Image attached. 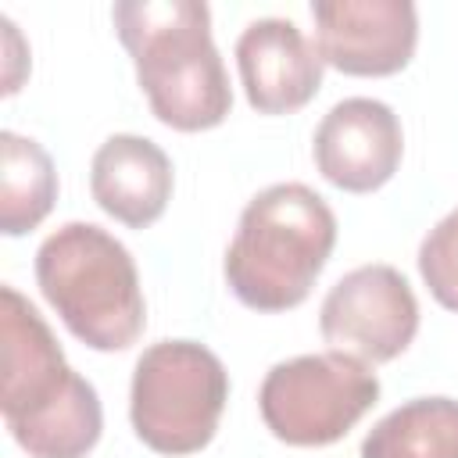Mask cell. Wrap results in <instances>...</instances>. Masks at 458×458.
<instances>
[{
	"instance_id": "6da1fadb",
	"label": "cell",
	"mask_w": 458,
	"mask_h": 458,
	"mask_svg": "<svg viewBox=\"0 0 458 458\" xmlns=\"http://www.w3.org/2000/svg\"><path fill=\"white\" fill-rule=\"evenodd\" d=\"M0 411L29 458H86L104 429L93 383L14 286H0Z\"/></svg>"
},
{
	"instance_id": "7a4b0ae2",
	"label": "cell",
	"mask_w": 458,
	"mask_h": 458,
	"mask_svg": "<svg viewBox=\"0 0 458 458\" xmlns=\"http://www.w3.org/2000/svg\"><path fill=\"white\" fill-rule=\"evenodd\" d=\"M111 18L157 122L179 132H200L225 122L233 89L211 39L208 4L122 0L111 7Z\"/></svg>"
},
{
	"instance_id": "3957f363",
	"label": "cell",
	"mask_w": 458,
	"mask_h": 458,
	"mask_svg": "<svg viewBox=\"0 0 458 458\" xmlns=\"http://www.w3.org/2000/svg\"><path fill=\"white\" fill-rule=\"evenodd\" d=\"M336 247V215L304 182H276L254 193L225 250V283L254 311L304 304Z\"/></svg>"
},
{
	"instance_id": "277c9868",
	"label": "cell",
	"mask_w": 458,
	"mask_h": 458,
	"mask_svg": "<svg viewBox=\"0 0 458 458\" xmlns=\"http://www.w3.org/2000/svg\"><path fill=\"white\" fill-rule=\"evenodd\" d=\"M36 283L72 336L93 351H125L147 326L132 254L93 222H64L39 243Z\"/></svg>"
},
{
	"instance_id": "5b68a950",
	"label": "cell",
	"mask_w": 458,
	"mask_h": 458,
	"mask_svg": "<svg viewBox=\"0 0 458 458\" xmlns=\"http://www.w3.org/2000/svg\"><path fill=\"white\" fill-rule=\"evenodd\" d=\"M229 401L222 358L197 340H157L132 369L129 419L157 454H193L211 444Z\"/></svg>"
},
{
	"instance_id": "8992f818",
	"label": "cell",
	"mask_w": 458,
	"mask_h": 458,
	"mask_svg": "<svg viewBox=\"0 0 458 458\" xmlns=\"http://www.w3.org/2000/svg\"><path fill=\"white\" fill-rule=\"evenodd\" d=\"M379 401L372 365L326 351L279 361L265 372L258 408L268 433L290 447H326L354 429Z\"/></svg>"
},
{
	"instance_id": "52a82bcc",
	"label": "cell",
	"mask_w": 458,
	"mask_h": 458,
	"mask_svg": "<svg viewBox=\"0 0 458 458\" xmlns=\"http://www.w3.org/2000/svg\"><path fill=\"white\" fill-rule=\"evenodd\" d=\"M322 340L365 365L394 361L419 333V301L394 265H361L340 276L318 308Z\"/></svg>"
},
{
	"instance_id": "ba28073f",
	"label": "cell",
	"mask_w": 458,
	"mask_h": 458,
	"mask_svg": "<svg viewBox=\"0 0 458 458\" xmlns=\"http://www.w3.org/2000/svg\"><path fill=\"white\" fill-rule=\"evenodd\" d=\"M315 47L344 75H394L419 43L411 0H315Z\"/></svg>"
},
{
	"instance_id": "9c48e42d",
	"label": "cell",
	"mask_w": 458,
	"mask_h": 458,
	"mask_svg": "<svg viewBox=\"0 0 458 458\" xmlns=\"http://www.w3.org/2000/svg\"><path fill=\"white\" fill-rule=\"evenodd\" d=\"M404 154L401 118L372 97L333 104L315 129V165L326 182L347 193H372L394 179Z\"/></svg>"
},
{
	"instance_id": "30bf717a",
	"label": "cell",
	"mask_w": 458,
	"mask_h": 458,
	"mask_svg": "<svg viewBox=\"0 0 458 458\" xmlns=\"http://www.w3.org/2000/svg\"><path fill=\"white\" fill-rule=\"evenodd\" d=\"M247 104L261 114L301 111L322 89V54L290 18H258L236 39Z\"/></svg>"
},
{
	"instance_id": "8fae6325",
	"label": "cell",
	"mask_w": 458,
	"mask_h": 458,
	"mask_svg": "<svg viewBox=\"0 0 458 458\" xmlns=\"http://www.w3.org/2000/svg\"><path fill=\"white\" fill-rule=\"evenodd\" d=\"M89 190L97 208L114 222L143 229L157 222L172 200V161L154 140L114 132L93 154Z\"/></svg>"
},
{
	"instance_id": "7c38bea8",
	"label": "cell",
	"mask_w": 458,
	"mask_h": 458,
	"mask_svg": "<svg viewBox=\"0 0 458 458\" xmlns=\"http://www.w3.org/2000/svg\"><path fill=\"white\" fill-rule=\"evenodd\" d=\"M361 458H458V401H404L365 433Z\"/></svg>"
},
{
	"instance_id": "4fadbf2b",
	"label": "cell",
	"mask_w": 458,
	"mask_h": 458,
	"mask_svg": "<svg viewBox=\"0 0 458 458\" xmlns=\"http://www.w3.org/2000/svg\"><path fill=\"white\" fill-rule=\"evenodd\" d=\"M57 200V172L50 154L11 129L0 132V233H32Z\"/></svg>"
},
{
	"instance_id": "5bb4252c",
	"label": "cell",
	"mask_w": 458,
	"mask_h": 458,
	"mask_svg": "<svg viewBox=\"0 0 458 458\" xmlns=\"http://www.w3.org/2000/svg\"><path fill=\"white\" fill-rule=\"evenodd\" d=\"M419 272L437 304L458 311V208L447 211L419 243Z\"/></svg>"
}]
</instances>
